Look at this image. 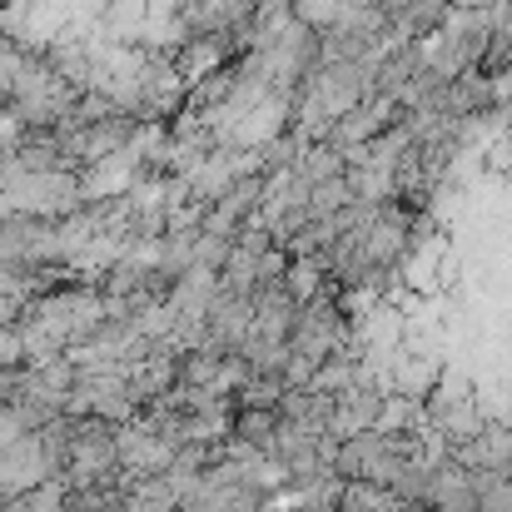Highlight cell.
Here are the masks:
<instances>
[{
	"label": "cell",
	"instance_id": "obj_1",
	"mask_svg": "<svg viewBox=\"0 0 512 512\" xmlns=\"http://www.w3.org/2000/svg\"><path fill=\"white\" fill-rule=\"evenodd\" d=\"M179 508H184V498L174 493L170 473L125 483V512H179Z\"/></svg>",
	"mask_w": 512,
	"mask_h": 512
},
{
	"label": "cell",
	"instance_id": "obj_2",
	"mask_svg": "<svg viewBox=\"0 0 512 512\" xmlns=\"http://www.w3.org/2000/svg\"><path fill=\"white\" fill-rule=\"evenodd\" d=\"M294 5V15L304 20V25H314V30H329L334 20L343 15V5L348 0H289Z\"/></svg>",
	"mask_w": 512,
	"mask_h": 512
},
{
	"label": "cell",
	"instance_id": "obj_3",
	"mask_svg": "<svg viewBox=\"0 0 512 512\" xmlns=\"http://www.w3.org/2000/svg\"><path fill=\"white\" fill-rule=\"evenodd\" d=\"M453 10H498L503 0H448Z\"/></svg>",
	"mask_w": 512,
	"mask_h": 512
}]
</instances>
